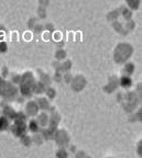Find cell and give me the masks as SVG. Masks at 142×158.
<instances>
[{
  "label": "cell",
  "instance_id": "obj_1",
  "mask_svg": "<svg viewBox=\"0 0 142 158\" xmlns=\"http://www.w3.org/2000/svg\"><path fill=\"white\" fill-rule=\"evenodd\" d=\"M130 80H129V78H123V80H122V85L123 83H129Z\"/></svg>",
  "mask_w": 142,
  "mask_h": 158
}]
</instances>
